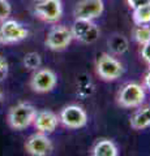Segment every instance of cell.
<instances>
[{"label":"cell","instance_id":"obj_4","mask_svg":"<svg viewBox=\"0 0 150 156\" xmlns=\"http://www.w3.org/2000/svg\"><path fill=\"white\" fill-rule=\"evenodd\" d=\"M29 29L21 22L12 18H7L0 22V44L11 46L20 43L29 37Z\"/></svg>","mask_w":150,"mask_h":156},{"label":"cell","instance_id":"obj_5","mask_svg":"<svg viewBox=\"0 0 150 156\" xmlns=\"http://www.w3.org/2000/svg\"><path fill=\"white\" fill-rule=\"evenodd\" d=\"M33 11L37 18L47 23H56L63 16L61 0H35Z\"/></svg>","mask_w":150,"mask_h":156},{"label":"cell","instance_id":"obj_23","mask_svg":"<svg viewBox=\"0 0 150 156\" xmlns=\"http://www.w3.org/2000/svg\"><path fill=\"white\" fill-rule=\"evenodd\" d=\"M142 81H144V85H142V86L145 87V89L150 90V66H149V69H148L146 72H145Z\"/></svg>","mask_w":150,"mask_h":156},{"label":"cell","instance_id":"obj_24","mask_svg":"<svg viewBox=\"0 0 150 156\" xmlns=\"http://www.w3.org/2000/svg\"><path fill=\"white\" fill-rule=\"evenodd\" d=\"M2 100H3V91L0 89V103H2Z\"/></svg>","mask_w":150,"mask_h":156},{"label":"cell","instance_id":"obj_8","mask_svg":"<svg viewBox=\"0 0 150 156\" xmlns=\"http://www.w3.org/2000/svg\"><path fill=\"white\" fill-rule=\"evenodd\" d=\"M73 39L82 44H93L99 39L101 30L98 25L90 20H75L71 27Z\"/></svg>","mask_w":150,"mask_h":156},{"label":"cell","instance_id":"obj_11","mask_svg":"<svg viewBox=\"0 0 150 156\" xmlns=\"http://www.w3.org/2000/svg\"><path fill=\"white\" fill-rule=\"evenodd\" d=\"M104 12L103 0H80L73 9L75 20H93L102 16Z\"/></svg>","mask_w":150,"mask_h":156},{"label":"cell","instance_id":"obj_10","mask_svg":"<svg viewBox=\"0 0 150 156\" xmlns=\"http://www.w3.org/2000/svg\"><path fill=\"white\" fill-rule=\"evenodd\" d=\"M54 150V143L48 134L37 133L31 134L25 142V151L30 156H48Z\"/></svg>","mask_w":150,"mask_h":156},{"label":"cell","instance_id":"obj_13","mask_svg":"<svg viewBox=\"0 0 150 156\" xmlns=\"http://www.w3.org/2000/svg\"><path fill=\"white\" fill-rule=\"evenodd\" d=\"M130 128L134 130H144L150 128V105H140L129 119Z\"/></svg>","mask_w":150,"mask_h":156},{"label":"cell","instance_id":"obj_22","mask_svg":"<svg viewBox=\"0 0 150 156\" xmlns=\"http://www.w3.org/2000/svg\"><path fill=\"white\" fill-rule=\"evenodd\" d=\"M127 3H128L129 8L136 9V8H138V7L145 5V4H149L150 0H127Z\"/></svg>","mask_w":150,"mask_h":156},{"label":"cell","instance_id":"obj_21","mask_svg":"<svg viewBox=\"0 0 150 156\" xmlns=\"http://www.w3.org/2000/svg\"><path fill=\"white\" fill-rule=\"evenodd\" d=\"M140 53H141L142 60L150 66V42L146 43V44L141 46V51H140Z\"/></svg>","mask_w":150,"mask_h":156},{"label":"cell","instance_id":"obj_19","mask_svg":"<svg viewBox=\"0 0 150 156\" xmlns=\"http://www.w3.org/2000/svg\"><path fill=\"white\" fill-rule=\"evenodd\" d=\"M12 13V5L8 0H0V22L9 18Z\"/></svg>","mask_w":150,"mask_h":156},{"label":"cell","instance_id":"obj_18","mask_svg":"<svg viewBox=\"0 0 150 156\" xmlns=\"http://www.w3.org/2000/svg\"><path fill=\"white\" fill-rule=\"evenodd\" d=\"M24 66L29 70H37L42 66V57L38 52H27L25 56H24Z\"/></svg>","mask_w":150,"mask_h":156},{"label":"cell","instance_id":"obj_7","mask_svg":"<svg viewBox=\"0 0 150 156\" xmlns=\"http://www.w3.org/2000/svg\"><path fill=\"white\" fill-rule=\"evenodd\" d=\"M72 41H73V35H72L71 27H67L64 25H55L48 30L45 39V46L50 51L60 52L68 48Z\"/></svg>","mask_w":150,"mask_h":156},{"label":"cell","instance_id":"obj_17","mask_svg":"<svg viewBox=\"0 0 150 156\" xmlns=\"http://www.w3.org/2000/svg\"><path fill=\"white\" fill-rule=\"evenodd\" d=\"M133 41L140 46H144L150 42V26L149 25H136L132 31Z\"/></svg>","mask_w":150,"mask_h":156},{"label":"cell","instance_id":"obj_2","mask_svg":"<svg viewBox=\"0 0 150 156\" xmlns=\"http://www.w3.org/2000/svg\"><path fill=\"white\" fill-rule=\"evenodd\" d=\"M146 99V91L142 85L137 82H128L123 85L116 94V103L122 108H137L142 105Z\"/></svg>","mask_w":150,"mask_h":156},{"label":"cell","instance_id":"obj_12","mask_svg":"<svg viewBox=\"0 0 150 156\" xmlns=\"http://www.w3.org/2000/svg\"><path fill=\"white\" fill-rule=\"evenodd\" d=\"M60 121H59V116L55 112H52L50 109H43V111H38L34 119V128L39 133H45V134H51L56 130V128L59 126Z\"/></svg>","mask_w":150,"mask_h":156},{"label":"cell","instance_id":"obj_3","mask_svg":"<svg viewBox=\"0 0 150 156\" xmlns=\"http://www.w3.org/2000/svg\"><path fill=\"white\" fill-rule=\"evenodd\" d=\"M95 72L101 80L106 82H112L123 76L124 66L114 55L103 52L95 61Z\"/></svg>","mask_w":150,"mask_h":156},{"label":"cell","instance_id":"obj_1","mask_svg":"<svg viewBox=\"0 0 150 156\" xmlns=\"http://www.w3.org/2000/svg\"><path fill=\"white\" fill-rule=\"evenodd\" d=\"M38 109L31 103L20 101L16 105L9 108L7 115V124L11 129L21 131L33 125Z\"/></svg>","mask_w":150,"mask_h":156},{"label":"cell","instance_id":"obj_20","mask_svg":"<svg viewBox=\"0 0 150 156\" xmlns=\"http://www.w3.org/2000/svg\"><path fill=\"white\" fill-rule=\"evenodd\" d=\"M9 74V64L8 60L0 53V82L5 81Z\"/></svg>","mask_w":150,"mask_h":156},{"label":"cell","instance_id":"obj_16","mask_svg":"<svg viewBox=\"0 0 150 156\" xmlns=\"http://www.w3.org/2000/svg\"><path fill=\"white\" fill-rule=\"evenodd\" d=\"M132 20L134 25H150V3L133 9Z\"/></svg>","mask_w":150,"mask_h":156},{"label":"cell","instance_id":"obj_14","mask_svg":"<svg viewBox=\"0 0 150 156\" xmlns=\"http://www.w3.org/2000/svg\"><path fill=\"white\" fill-rule=\"evenodd\" d=\"M90 156H119V148L112 139L101 138L93 144Z\"/></svg>","mask_w":150,"mask_h":156},{"label":"cell","instance_id":"obj_6","mask_svg":"<svg viewBox=\"0 0 150 156\" xmlns=\"http://www.w3.org/2000/svg\"><path fill=\"white\" fill-rule=\"evenodd\" d=\"M57 85L56 73L50 68H39L33 72L29 81L30 89L37 94H47L51 92Z\"/></svg>","mask_w":150,"mask_h":156},{"label":"cell","instance_id":"obj_9","mask_svg":"<svg viewBox=\"0 0 150 156\" xmlns=\"http://www.w3.org/2000/svg\"><path fill=\"white\" fill-rule=\"evenodd\" d=\"M59 121L64 128L68 129H81L86 126L89 121V117L86 111L81 105L69 104L65 105L59 113Z\"/></svg>","mask_w":150,"mask_h":156},{"label":"cell","instance_id":"obj_15","mask_svg":"<svg viewBox=\"0 0 150 156\" xmlns=\"http://www.w3.org/2000/svg\"><path fill=\"white\" fill-rule=\"evenodd\" d=\"M108 48L112 52L111 55H123L128 51V41L127 38L120 35V34H114L108 39Z\"/></svg>","mask_w":150,"mask_h":156}]
</instances>
